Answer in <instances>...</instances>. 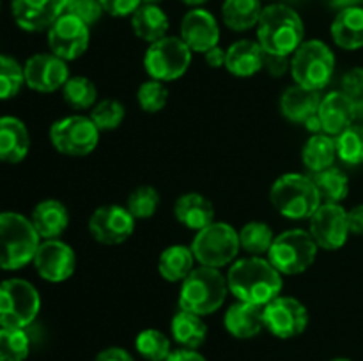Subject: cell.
Masks as SVG:
<instances>
[{"label": "cell", "instance_id": "6da1fadb", "mask_svg": "<svg viewBox=\"0 0 363 361\" xmlns=\"http://www.w3.org/2000/svg\"><path fill=\"white\" fill-rule=\"evenodd\" d=\"M229 292L238 301L266 306L282 292V275L264 257L236 258L227 273Z\"/></svg>", "mask_w": 363, "mask_h": 361}, {"label": "cell", "instance_id": "7a4b0ae2", "mask_svg": "<svg viewBox=\"0 0 363 361\" xmlns=\"http://www.w3.org/2000/svg\"><path fill=\"white\" fill-rule=\"evenodd\" d=\"M305 38L303 20L293 7L272 4L264 7L257 23V41L269 55L291 57Z\"/></svg>", "mask_w": 363, "mask_h": 361}, {"label": "cell", "instance_id": "3957f363", "mask_svg": "<svg viewBox=\"0 0 363 361\" xmlns=\"http://www.w3.org/2000/svg\"><path fill=\"white\" fill-rule=\"evenodd\" d=\"M227 294V276H223L220 269L199 265L181 282L179 308L204 317L222 308Z\"/></svg>", "mask_w": 363, "mask_h": 361}, {"label": "cell", "instance_id": "277c9868", "mask_svg": "<svg viewBox=\"0 0 363 361\" xmlns=\"http://www.w3.org/2000/svg\"><path fill=\"white\" fill-rule=\"evenodd\" d=\"M41 237L30 218L18 212H0V269L14 271L34 260Z\"/></svg>", "mask_w": 363, "mask_h": 361}, {"label": "cell", "instance_id": "5b68a950", "mask_svg": "<svg viewBox=\"0 0 363 361\" xmlns=\"http://www.w3.org/2000/svg\"><path fill=\"white\" fill-rule=\"evenodd\" d=\"M269 200L277 212L289 219H311L323 204L312 177L303 173H284L273 183Z\"/></svg>", "mask_w": 363, "mask_h": 361}, {"label": "cell", "instance_id": "8992f818", "mask_svg": "<svg viewBox=\"0 0 363 361\" xmlns=\"http://www.w3.org/2000/svg\"><path fill=\"white\" fill-rule=\"evenodd\" d=\"M289 71L296 85L321 91L332 81L335 73V55L332 48L319 39L303 41L291 55Z\"/></svg>", "mask_w": 363, "mask_h": 361}, {"label": "cell", "instance_id": "52a82bcc", "mask_svg": "<svg viewBox=\"0 0 363 361\" xmlns=\"http://www.w3.org/2000/svg\"><path fill=\"white\" fill-rule=\"evenodd\" d=\"M318 250L319 246L311 232L291 229L275 236L268 260L280 275H301L314 264Z\"/></svg>", "mask_w": 363, "mask_h": 361}, {"label": "cell", "instance_id": "ba28073f", "mask_svg": "<svg viewBox=\"0 0 363 361\" xmlns=\"http://www.w3.org/2000/svg\"><path fill=\"white\" fill-rule=\"evenodd\" d=\"M190 248L199 264L222 269L233 264L240 253V232L229 223L215 222L199 230Z\"/></svg>", "mask_w": 363, "mask_h": 361}, {"label": "cell", "instance_id": "9c48e42d", "mask_svg": "<svg viewBox=\"0 0 363 361\" xmlns=\"http://www.w3.org/2000/svg\"><path fill=\"white\" fill-rule=\"evenodd\" d=\"M41 310V297L30 282L9 278L0 283V328L25 329Z\"/></svg>", "mask_w": 363, "mask_h": 361}, {"label": "cell", "instance_id": "30bf717a", "mask_svg": "<svg viewBox=\"0 0 363 361\" xmlns=\"http://www.w3.org/2000/svg\"><path fill=\"white\" fill-rule=\"evenodd\" d=\"M191 50L181 38L165 35L151 42L144 55V67L152 80L174 81L183 76L191 64Z\"/></svg>", "mask_w": 363, "mask_h": 361}, {"label": "cell", "instance_id": "8fae6325", "mask_svg": "<svg viewBox=\"0 0 363 361\" xmlns=\"http://www.w3.org/2000/svg\"><path fill=\"white\" fill-rule=\"evenodd\" d=\"M50 142L60 154L82 158L98 147L99 130L91 117L67 115L52 124Z\"/></svg>", "mask_w": 363, "mask_h": 361}, {"label": "cell", "instance_id": "7c38bea8", "mask_svg": "<svg viewBox=\"0 0 363 361\" xmlns=\"http://www.w3.org/2000/svg\"><path fill=\"white\" fill-rule=\"evenodd\" d=\"M91 42V27L80 18L64 13L48 28V46L53 55L62 60H77L87 52Z\"/></svg>", "mask_w": 363, "mask_h": 361}, {"label": "cell", "instance_id": "4fadbf2b", "mask_svg": "<svg viewBox=\"0 0 363 361\" xmlns=\"http://www.w3.org/2000/svg\"><path fill=\"white\" fill-rule=\"evenodd\" d=\"M308 326V310L296 297H275L264 306V328L277 338H294Z\"/></svg>", "mask_w": 363, "mask_h": 361}, {"label": "cell", "instance_id": "5bb4252c", "mask_svg": "<svg viewBox=\"0 0 363 361\" xmlns=\"http://www.w3.org/2000/svg\"><path fill=\"white\" fill-rule=\"evenodd\" d=\"M135 222L137 219L124 205H101L89 218V232L98 243L116 246L130 239L135 232Z\"/></svg>", "mask_w": 363, "mask_h": 361}, {"label": "cell", "instance_id": "9a60e30c", "mask_svg": "<svg viewBox=\"0 0 363 361\" xmlns=\"http://www.w3.org/2000/svg\"><path fill=\"white\" fill-rule=\"evenodd\" d=\"M314 241L319 248L335 251L346 244L350 237V223L347 211L340 204L323 202L318 211L311 216V230Z\"/></svg>", "mask_w": 363, "mask_h": 361}, {"label": "cell", "instance_id": "2e32d148", "mask_svg": "<svg viewBox=\"0 0 363 361\" xmlns=\"http://www.w3.org/2000/svg\"><path fill=\"white\" fill-rule=\"evenodd\" d=\"M34 268L43 280L62 283L73 276L77 255L67 243L60 239H43L34 255Z\"/></svg>", "mask_w": 363, "mask_h": 361}, {"label": "cell", "instance_id": "e0dca14e", "mask_svg": "<svg viewBox=\"0 0 363 361\" xmlns=\"http://www.w3.org/2000/svg\"><path fill=\"white\" fill-rule=\"evenodd\" d=\"M25 84L35 92H55L69 80V67L66 60L50 53H35L23 66Z\"/></svg>", "mask_w": 363, "mask_h": 361}, {"label": "cell", "instance_id": "ac0fdd59", "mask_svg": "<svg viewBox=\"0 0 363 361\" xmlns=\"http://www.w3.org/2000/svg\"><path fill=\"white\" fill-rule=\"evenodd\" d=\"M67 0H13L11 11L20 28L27 32L48 30L64 13Z\"/></svg>", "mask_w": 363, "mask_h": 361}, {"label": "cell", "instance_id": "d6986e66", "mask_svg": "<svg viewBox=\"0 0 363 361\" xmlns=\"http://www.w3.org/2000/svg\"><path fill=\"white\" fill-rule=\"evenodd\" d=\"M179 38L186 42L191 52L206 53L218 46L220 27L216 18L209 11L195 7L188 11L181 20Z\"/></svg>", "mask_w": 363, "mask_h": 361}, {"label": "cell", "instance_id": "ffe728a7", "mask_svg": "<svg viewBox=\"0 0 363 361\" xmlns=\"http://www.w3.org/2000/svg\"><path fill=\"white\" fill-rule=\"evenodd\" d=\"M358 115V106L350 96L342 91H333L321 99L318 117L321 120L323 133L330 137H339L342 131L353 126V120Z\"/></svg>", "mask_w": 363, "mask_h": 361}, {"label": "cell", "instance_id": "44dd1931", "mask_svg": "<svg viewBox=\"0 0 363 361\" xmlns=\"http://www.w3.org/2000/svg\"><path fill=\"white\" fill-rule=\"evenodd\" d=\"M223 326L234 338H254L264 329V306L238 301L225 311Z\"/></svg>", "mask_w": 363, "mask_h": 361}, {"label": "cell", "instance_id": "7402d4cb", "mask_svg": "<svg viewBox=\"0 0 363 361\" xmlns=\"http://www.w3.org/2000/svg\"><path fill=\"white\" fill-rule=\"evenodd\" d=\"M30 149V134L23 120L16 117H0V161L20 163Z\"/></svg>", "mask_w": 363, "mask_h": 361}, {"label": "cell", "instance_id": "603a6c76", "mask_svg": "<svg viewBox=\"0 0 363 361\" xmlns=\"http://www.w3.org/2000/svg\"><path fill=\"white\" fill-rule=\"evenodd\" d=\"M174 216L183 227L199 232L215 223V205L201 193H184L174 204Z\"/></svg>", "mask_w": 363, "mask_h": 361}, {"label": "cell", "instance_id": "cb8c5ba5", "mask_svg": "<svg viewBox=\"0 0 363 361\" xmlns=\"http://www.w3.org/2000/svg\"><path fill=\"white\" fill-rule=\"evenodd\" d=\"M264 55L266 52L259 41L241 39L227 48L225 67L238 78L254 76L264 67Z\"/></svg>", "mask_w": 363, "mask_h": 361}, {"label": "cell", "instance_id": "d4e9b609", "mask_svg": "<svg viewBox=\"0 0 363 361\" xmlns=\"http://www.w3.org/2000/svg\"><path fill=\"white\" fill-rule=\"evenodd\" d=\"M30 222L41 239H59L69 225V211L62 202L50 198L35 205Z\"/></svg>", "mask_w": 363, "mask_h": 361}, {"label": "cell", "instance_id": "484cf974", "mask_svg": "<svg viewBox=\"0 0 363 361\" xmlns=\"http://www.w3.org/2000/svg\"><path fill=\"white\" fill-rule=\"evenodd\" d=\"M321 99L319 91H312V88L301 87V85H293L280 98V112L291 122L303 124L305 120L318 113Z\"/></svg>", "mask_w": 363, "mask_h": 361}, {"label": "cell", "instance_id": "4316f807", "mask_svg": "<svg viewBox=\"0 0 363 361\" xmlns=\"http://www.w3.org/2000/svg\"><path fill=\"white\" fill-rule=\"evenodd\" d=\"M332 39L339 48L358 50L363 46V7H347L337 13L333 20Z\"/></svg>", "mask_w": 363, "mask_h": 361}, {"label": "cell", "instance_id": "83f0119b", "mask_svg": "<svg viewBox=\"0 0 363 361\" xmlns=\"http://www.w3.org/2000/svg\"><path fill=\"white\" fill-rule=\"evenodd\" d=\"M169 27V16L156 4H142L131 16V28L135 35L149 45L165 38Z\"/></svg>", "mask_w": 363, "mask_h": 361}, {"label": "cell", "instance_id": "f1b7e54d", "mask_svg": "<svg viewBox=\"0 0 363 361\" xmlns=\"http://www.w3.org/2000/svg\"><path fill=\"white\" fill-rule=\"evenodd\" d=\"M195 269V255L190 246L172 244L165 248L158 258V271L163 280L170 283L183 282Z\"/></svg>", "mask_w": 363, "mask_h": 361}, {"label": "cell", "instance_id": "f546056e", "mask_svg": "<svg viewBox=\"0 0 363 361\" xmlns=\"http://www.w3.org/2000/svg\"><path fill=\"white\" fill-rule=\"evenodd\" d=\"M170 333L174 340L184 349H199L206 342L208 326L202 321L201 315L191 314L188 310L177 311L170 322Z\"/></svg>", "mask_w": 363, "mask_h": 361}, {"label": "cell", "instance_id": "4dcf8cb0", "mask_svg": "<svg viewBox=\"0 0 363 361\" xmlns=\"http://www.w3.org/2000/svg\"><path fill=\"white\" fill-rule=\"evenodd\" d=\"M301 159H303L305 168L311 173L323 172V170L333 166L337 159V145L335 138L326 133L314 134L308 138L301 151Z\"/></svg>", "mask_w": 363, "mask_h": 361}, {"label": "cell", "instance_id": "1f68e13d", "mask_svg": "<svg viewBox=\"0 0 363 361\" xmlns=\"http://www.w3.org/2000/svg\"><path fill=\"white\" fill-rule=\"evenodd\" d=\"M264 7L261 0H225L222 6L223 23L234 32H245L257 27Z\"/></svg>", "mask_w": 363, "mask_h": 361}, {"label": "cell", "instance_id": "d6a6232c", "mask_svg": "<svg viewBox=\"0 0 363 361\" xmlns=\"http://www.w3.org/2000/svg\"><path fill=\"white\" fill-rule=\"evenodd\" d=\"M311 177L318 188L319 195H321L323 202L340 204L350 193V179L339 166H330L323 172L312 173Z\"/></svg>", "mask_w": 363, "mask_h": 361}, {"label": "cell", "instance_id": "836d02e7", "mask_svg": "<svg viewBox=\"0 0 363 361\" xmlns=\"http://www.w3.org/2000/svg\"><path fill=\"white\" fill-rule=\"evenodd\" d=\"M275 241L272 227L264 222H248L240 230V244L252 257H264L268 255Z\"/></svg>", "mask_w": 363, "mask_h": 361}, {"label": "cell", "instance_id": "e575fe53", "mask_svg": "<svg viewBox=\"0 0 363 361\" xmlns=\"http://www.w3.org/2000/svg\"><path fill=\"white\" fill-rule=\"evenodd\" d=\"M62 98L71 108L92 110L98 103V88L87 76H69L62 87Z\"/></svg>", "mask_w": 363, "mask_h": 361}, {"label": "cell", "instance_id": "d590c367", "mask_svg": "<svg viewBox=\"0 0 363 361\" xmlns=\"http://www.w3.org/2000/svg\"><path fill=\"white\" fill-rule=\"evenodd\" d=\"M135 349L147 361H165L172 353L170 340L160 329H144L135 338Z\"/></svg>", "mask_w": 363, "mask_h": 361}, {"label": "cell", "instance_id": "8d00e7d4", "mask_svg": "<svg viewBox=\"0 0 363 361\" xmlns=\"http://www.w3.org/2000/svg\"><path fill=\"white\" fill-rule=\"evenodd\" d=\"M30 353V338L25 329L0 328V361H25Z\"/></svg>", "mask_w": 363, "mask_h": 361}, {"label": "cell", "instance_id": "74e56055", "mask_svg": "<svg viewBox=\"0 0 363 361\" xmlns=\"http://www.w3.org/2000/svg\"><path fill=\"white\" fill-rule=\"evenodd\" d=\"M337 158L351 166L363 163V126L353 124L335 138Z\"/></svg>", "mask_w": 363, "mask_h": 361}, {"label": "cell", "instance_id": "f35d334b", "mask_svg": "<svg viewBox=\"0 0 363 361\" xmlns=\"http://www.w3.org/2000/svg\"><path fill=\"white\" fill-rule=\"evenodd\" d=\"M160 202L162 198H160L158 190H155L152 186H138L128 197L126 207L135 219H147L156 214Z\"/></svg>", "mask_w": 363, "mask_h": 361}, {"label": "cell", "instance_id": "ab89813d", "mask_svg": "<svg viewBox=\"0 0 363 361\" xmlns=\"http://www.w3.org/2000/svg\"><path fill=\"white\" fill-rule=\"evenodd\" d=\"M89 117L99 131H112L123 124L126 110L117 99H101L92 106Z\"/></svg>", "mask_w": 363, "mask_h": 361}, {"label": "cell", "instance_id": "60d3db41", "mask_svg": "<svg viewBox=\"0 0 363 361\" xmlns=\"http://www.w3.org/2000/svg\"><path fill=\"white\" fill-rule=\"evenodd\" d=\"M25 84L23 66L7 55H0V101L11 99Z\"/></svg>", "mask_w": 363, "mask_h": 361}, {"label": "cell", "instance_id": "b9f144b4", "mask_svg": "<svg viewBox=\"0 0 363 361\" xmlns=\"http://www.w3.org/2000/svg\"><path fill=\"white\" fill-rule=\"evenodd\" d=\"M137 101L144 112L158 113L165 108L167 101H169V88L163 81L151 78L138 87Z\"/></svg>", "mask_w": 363, "mask_h": 361}, {"label": "cell", "instance_id": "7bdbcfd3", "mask_svg": "<svg viewBox=\"0 0 363 361\" xmlns=\"http://www.w3.org/2000/svg\"><path fill=\"white\" fill-rule=\"evenodd\" d=\"M66 13L80 18L82 21H85L91 27L96 21L101 20L105 11H103L99 0H67Z\"/></svg>", "mask_w": 363, "mask_h": 361}, {"label": "cell", "instance_id": "ee69618b", "mask_svg": "<svg viewBox=\"0 0 363 361\" xmlns=\"http://www.w3.org/2000/svg\"><path fill=\"white\" fill-rule=\"evenodd\" d=\"M342 92L350 96L358 106V112L363 108V69L362 67H354V69L347 71L342 78Z\"/></svg>", "mask_w": 363, "mask_h": 361}, {"label": "cell", "instance_id": "f6af8a7d", "mask_svg": "<svg viewBox=\"0 0 363 361\" xmlns=\"http://www.w3.org/2000/svg\"><path fill=\"white\" fill-rule=\"evenodd\" d=\"M103 11L113 18L133 16L135 11L142 6V0H99Z\"/></svg>", "mask_w": 363, "mask_h": 361}, {"label": "cell", "instance_id": "bcb514c9", "mask_svg": "<svg viewBox=\"0 0 363 361\" xmlns=\"http://www.w3.org/2000/svg\"><path fill=\"white\" fill-rule=\"evenodd\" d=\"M264 67L268 69L269 74L273 76H282L291 69V57H280V55H264Z\"/></svg>", "mask_w": 363, "mask_h": 361}, {"label": "cell", "instance_id": "7dc6e473", "mask_svg": "<svg viewBox=\"0 0 363 361\" xmlns=\"http://www.w3.org/2000/svg\"><path fill=\"white\" fill-rule=\"evenodd\" d=\"M94 361H135L131 357V354L126 349H121V347H108V349H103L101 353L96 356Z\"/></svg>", "mask_w": 363, "mask_h": 361}, {"label": "cell", "instance_id": "c3c4849f", "mask_svg": "<svg viewBox=\"0 0 363 361\" xmlns=\"http://www.w3.org/2000/svg\"><path fill=\"white\" fill-rule=\"evenodd\" d=\"M347 223H350V232L363 236V204L354 205L351 211H347Z\"/></svg>", "mask_w": 363, "mask_h": 361}, {"label": "cell", "instance_id": "681fc988", "mask_svg": "<svg viewBox=\"0 0 363 361\" xmlns=\"http://www.w3.org/2000/svg\"><path fill=\"white\" fill-rule=\"evenodd\" d=\"M204 59H206V64H208L209 67H213V69H218V67L225 66L227 50L220 48V46H215V48H211L209 52L204 53Z\"/></svg>", "mask_w": 363, "mask_h": 361}, {"label": "cell", "instance_id": "f907efd6", "mask_svg": "<svg viewBox=\"0 0 363 361\" xmlns=\"http://www.w3.org/2000/svg\"><path fill=\"white\" fill-rule=\"evenodd\" d=\"M165 361H206V357L201 353H197V349H184V347H181V349L172 350Z\"/></svg>", "mask_w": 363, "mask_h": 361}, {"label": "cell", "instance_id": "816d5d0a", "mask_svg": "<svg viewBox=\"0 0 363 361\" xmlns=\"http://www.w3.org/2000/svg\"><path fill=\"white\" fill-rule=\"evenodd\" d=\"M303 124H305V127H307V131H312V133H315V134L323 133L321 120H319L318 113H315V115H312L311 119H308V120H305Z\"/></svg>", "mask_w": 363, "mask_h": 361}, {"label": "cell", "instance_id": "f5cc1de1", "mask_svg": "<svg viewBox=\"0 0 363 361\" xmlns=\"http://www.w3.org/2000/svg\"><path fill=\"white\" fill-rule=\"evenodd\" d=\"M363 0H330V4H332V7H335V9L342 11V9H347V7H357L360 6Z\"/></svg>", "mask_w": 363, "mask_h": 361}, {"label": "cell", "instance_id": "db71d44e", "mask_svg": "<svg viewBox=\"0 0 363 361\" xmlns=\"http://www.w3.org/2000/svg\"><path fill=\"white\" fill-rule=\"evenodd\" d=\"M181 2L183 4H186V6H190V7H199V6H202V4H206L208 2V0H181Z\"/></svg>", "mask_w": 363, "mask_h": 361}, {"label": "cell", "instance_id": "11a10c76", "mask_svg": "<svg viewBox=\"0 0 363 361\" xmlns=\"http://www.w3.org/2000/svg\"><path fill=\"white\" fill-rule=\"evenodd\" d=\"M160 2H163V0H142V4H156V6H158Z\"/></svg>", "mask_w": 363, "mask_h": 361}, {"label": "cell", "instance_id": "9f6ffc18", "mask_svg": "<svg viewBox=\"0 0 363 361\" xmlns=\"http://www.w3.org/2000/svg\"><path fill=\"white\" fill-rule=\"evenodd\" d=\"M332 361H351V360H346V357H337V360H332Z\"/></svg>", "mask_w": 363, "mask_h": 361}]
</instances>
